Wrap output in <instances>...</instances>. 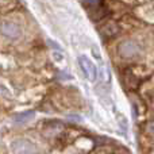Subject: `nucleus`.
I'll return each instance as SVG.
<instances>
[{
  "label": "nucleus",
  "instance_id": "obj_1",
  "mask_svg": "<svg viewBox=\"0 0 154 154\" xmlns=\"http://www.w3.org/2000/svg\"><path fill=\"white\" fill-rule=\"evenodd\" d=\"M118 51H119L120 57H123V58H134L135 56H138L141 53V46L135 41H125L119 45Z\"/></svg>",
  "mask_w": 154,
  "mask_h": 154
},
{
  "label": "nucleus",
  "instance_id": "obj_2",
  "mask_svg": "<svg viewBox=\"0 0 154 154\" xmlns=\"http://www.w3.org/2000/svg\"><path fill=\"white\" fill-rule=\"evenodd\" d=\"M79 64H80V66H81L84 75L87 76V79L89 80V81H96V79H97V68H96V65L93 64L87 56H80Z\"/></svg>",
  "mask_w": 154,
  "mask_h": 154
},
{
  "label": "nucleus",
  "instance_id": "obj_3",
  "mask_svg": "<svg viewBox=\"0 0 154 154\" xmlns=\"http://www.w3.org/2000/svg\"><path fill=\"white\" fill-rule=\"evenodd\" d=\"M0 32L5 38L10 39H18L22 35V27L15 22H3L0 24Z\"/></svg>",
  "mask_w": 154,
  "mask_h": 154
},
{
  "label": "nucleus",
  "instance_id": "obj_4",
  "mask_svg": "<svg viewBox=\"0 0 154 154\" xmlns=\"http://www.w3.org/2000/svg\"><path fill=\"white\" fill-rule=\"evenodd\" d=\"M11 150L14 154H34L35 145L27 139H16L11 145Z\"/></svg>",
  "mask_w": 154,
  "mask_h": 154
},
{
  "label": "nucleus",
  "instance_id": "obj_5",
  "mask_svg": "<svg viewBox=\"0 0 154 154\" xmlns=\"http://www.w3.org/2000/svg\"><path fill=\"white\" fill-rule=\"evenodd\" d=\"M62 128H64L62 123H60V122H50L48 125V127H46V135H48V137H54V135H57L58 133H61Z\"/></svg>",
  "mask_w": 154,
  "mask_h": 154
},
{
  "label": "nucleus",
  "instance_id": "obj_6",
  "mask_svg": "<svg viewBox=\"0 0 154 154\" xmlns=\"http://www.w3.org/2000/svg\"><path fill=\"white\" fill-rule=\"evenodd\" d=\"M34 116H35L34 111H24V112H20V114H16L15 116H14V122L15 123H26V122H29V120H31Z\"/></svg>",
  "mask_w": 154,
  "mask_h": 154
},
{
  "label": "nucleus",
  "instance_id": "obj_7",
  "mask_svg": "<svg viewBox=\"0 0 154 154\" xmlns=\"http://www.w3.org/2000/svg\"><path fill=\"white\" fill-rule=\"evenodd\" d=\"M82 4L87 7V10H96L97 7H100V0H82Z\"/></svg>",
  "mask_w": 154,
  "mask_h": 154
},
{
  "label": "nucleus",
  "instance_id": "obj_8",
  "mask_svg": "<svg viewBox=\"0 0 154 154\" xmlns=\"http://www.w3.org/2000/svg\"><path fill=\"white\" fill-rule=\"evenodd\" d=\"M147 133L152 134V135H154V120L147 125Z\"/></svg>",
  "mask_w": 154,
  "mask_h": 154
},
{
  "label": "nucleus",
  "instance_id": "obj_9",
  "mask_svg": "<svg viewBox=\"0 0 154 154\" xmlns=\"http://www.w3.org/2000/svg\"><path fill=\"white\" fill-rule=\"evenodd\" d=\"M53 57L57 60V61H61V60L64 58V57H62V54H58V53H56V51L53 53Z\"/></svg>",
  "mask_w": 154,
  "mask_h": 154
},
{
  "label": "nucleus",
  "instance_id": "obj_10",
  "mask_svg": "<svg viewBox=\"0 0 154 154\" xmlns=\"http://www.w3.org/2000/svg\"><path fill=\"white\" fill-rule=\"evenodd\" d=\"M149 154H154V152H152V153H149Z\"/></svg>",
  "mask_w": 154,
  "mask_h": 154
}]
</instances>
